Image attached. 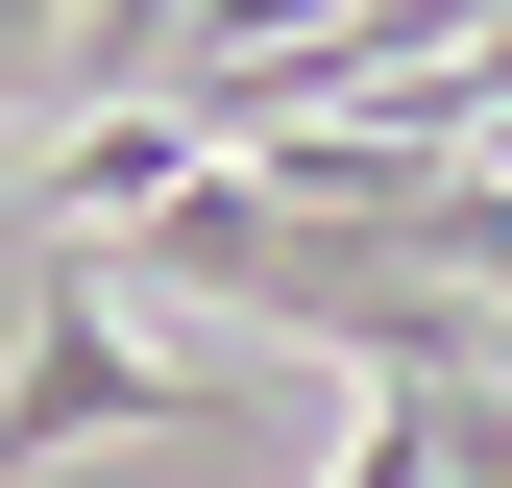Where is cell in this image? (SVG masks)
I'll return each instance as SVG.
<instances>
[{"mask_svg": "<svg viewBox=\"0 0 512 488\" xmlns=\"http://www.w3.org/2000/svg\"><path fill=\"white\" fill-rule=\"evenodd\" d=\"M171 415H196V366L122 318V244H49L25 269V366H0V488H49L98 440H171Z\"/></svg>", "mask_w": 512, "mask_h": 488, "instance_id": "obj_1", "label": "cell"}]
</instances>
